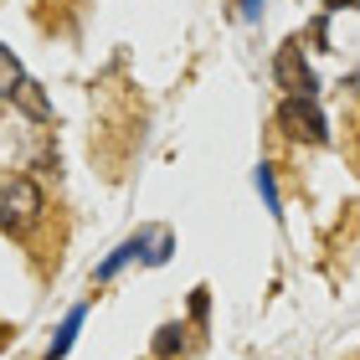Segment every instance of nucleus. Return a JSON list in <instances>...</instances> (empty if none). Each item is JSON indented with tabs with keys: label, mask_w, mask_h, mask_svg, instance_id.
Segmentation results:
<instances>
[{
	"label": "nucleus",
	"mask_w": 360,
	"mask_h": 360,
	"mask_svg": "<svg viewBox=\"0 0 360 360\" xmlns=\"http://www.w3.org/2000/svg\"><path fill=\"white\" fill-rule=\"evenodd\" d=\"M41 211H46V201H41V186L37 180H11L6 191H0V232H11V237H26L31 226L41 221Z\"/></svg>",
	"instance_id": "obj_1"
},
{
	"label": "nucleus",
	"mask_w": 360,
	"mask_h": 360,
	"mask_svg": "<svg viewBox=\"0 0 360 360\" xmlns=\"http://www.w3.org/2000/svg\"><path fill=\"white\" fill-rule=\"evenodd\" d=\"M77 324H83V309H72V314H68V324H62V335L52 340V350H46V360H62V355L72 350V335H77Z\"/></svg>",
	"instance_id": "obj_6"
},
{
	"label": "nucleus",
	"mask_w": 360,
	"mask_h": 360,
	"mask_svg": "<svg viewBox=\"0 0 360 360\" xmlns=\"http://www.w3.org/2000/svg\"><path fill=\"white\" fill-rule=\"evenodd\" d=\"M278 129H283L288 139L330 144V124H324V108L314 98H283V103H278Z\"/></svg>",
	"instance_id": "obj_2"
},
{
	"label": "nucleus",
	"mask_w": 360,
	"mask_h": 360,
	"mask_svg": "<svg viewBox=\"0 0 360 360\" xmlns=\"http://www.w3.org/2000/svg\"><path fill=\"white\" fill-rule=\"evenodd\" d=\"M273 77H278V88H283L288 98H314V93H319L314 68L304 62V41H283V46H278V57H273Z\"/></svg>",
	"instance_id": "obj_3"
},
{
	"label": "nucleus",
	"mask_w": 360,
	"mask_h": 360,
	"mask_svg": "<svg viewBox=\"0 0 360 360\" xmlns=\"http://www.w3.org/2000/svg\"><path fill=\"white\" fill-rule=\"evenodd\" d=\"M257 191H263V201H268V211L278 217V211H283V201H278V186H273V170H268V165L257 170Z\"/></svg>",
	"instance_id": "obj_7"
},
{
	"label": "nucleus",
	"mask_w": 360,
	"mask_h": 360,
	"mask_svg": "<svg viewBox=\"0 0 360 360\" xmlns=\"http://www.w3.org/2000/svg\"><path fill=\"white\" fill-rule=\"evenodd\" d=\"M324 6H330V11H340V6H360V0H324Z\"/></svg>",
	"instance_id": "obj_10"
},
{
	"label": "nucleus",
	"mask_w": 360,
	"mask_h": 360,
	"mask_svg": "<svg viewBox=\"0 0 360 360\" xmlns=\"http://www.w3.org/2000/svg\"><path fill=\"white\" fill-rule=\"evenodd\" d=\"M263 15V0H242V21H257Z\"/></svg>",
	"instance_id": "obj_9"
},
{
	"label": "nucleus",
	"mask_w": 360,
	"mask_h": 360,
	"mask_svg": "<svg viewBox=\"0 0 360 360\" xmlns=\"http://www.w3.org/2000/svg\"><path fill=\"white\" fill-rule=\"evenodd\" d=\"M26 83H31V77H26L21 62H15V52H11V46H0V98H21Z\"/></svg>",
	"instance_id": "obj_5"
},
{
	"label": "nucleus",
	"mask_w": 360,
	"mask_h": 360,
	"mask_svg": "<svg viewBox=\"0 0 360 360\" xmlns=\"http://www.w3.org/2000/svg\"><path fill=\"white\" fill-rule=\"evenodd\" d=\"M129 257H144V263H165V257H170V232H165V226H155V232L129 237L124 248L108 257V263H98V278H113V273L129 263Z\"/></svg>",
	"instance_id": "obj_4"
},
{
	"label": "nucleus",
	"mask_w": 360,
	"mask_h": 360,
	"mask_svg": "<svg viewBox=\"0 0 360 360\" xmlns=\"http://www.w3.org/2000/svg\"><path fill=\"white\" fill-rule=\"evenodd\" d=\"M180 335H186L180 324H165V330H160V340H155V355H175V350H180Z\"/></svg>",
	"instance_id": "obj_8"
}]
</instances>
